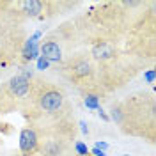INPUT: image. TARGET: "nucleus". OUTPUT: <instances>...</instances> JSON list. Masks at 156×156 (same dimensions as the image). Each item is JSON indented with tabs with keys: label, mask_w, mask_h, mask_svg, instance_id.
Wrapping results in <instances>:
<instances>
[{
	"label": "nucleus",
	"mask_w": 156,
	"mask_h": 156,
	"mask_svg": "<svg viewBox=\"0 0 156 156\" xmlns=\"http://www.w3.org/2000/svg\"><path fill=\"white\" fill-rule=\"evenodd\" d=\"M30 90L34 92V101L41 112H46V114H58L62 108H64V92L58 87L51 85V83H43L37 82V85H32L30 83Z\"/></svg>",
	"instance_id": "f257e3e1"
},
{
	"label": "nucleus",
	"mask_w": 156,
	"mask_h": 156,
	"mask_svg": "<svg viewBox=\"0 0 156 156\" xmlns=\"http://www.w3.org/2000/svg\"><path fill=\"white\" fill-rule=\"evenodd\" d=\"M20 151L23 156H34L39 151V135L34 128H23L20 131Z\"/></svg>",
	"instance_id": "f03ea898"
},
{
	"label": "nucleus",
	"mask_w": 156,
	"mask_h": 156,
	"mask_svg": "<svg viewBox=\"0 0 156 156\" xmlns=\"http://www.w3.org/2000/svg\"><path fill=\"white\" fill-rule=\"evenodd\" d=\"M4 87L7 89V92L14 99H25L30 90V80L23 75H16V76L11 78L9 82H5Z\"/></svg>",
	"instance_id": "7ed1b4c3"
},
{
	"label": "nucleus",
	"mask_w": 156,
	"mask_h": 156,
	"mask_svg": "<svg viewBox=\"0 0 156 156\" xmlns=\"http://www.w3.org/2000/svg\"><path fill=\"white\" fill-rule=\"evenodd\" d=\"M69 71H71V78L75 80H87L90 75H92V66L90 62L85 60V58H76V60H71L69 62Z\"/></svg>",
	"instance_id": "20e7f679"
},
{
	"label": "nucleus",
	"mask_w": 156,
	"mask_h": 156,
	"mask_svg": "<svg viewBox=\"0 0 156 156\" xmlns=\"http://www.w3.org/2000/svg\"><path fill=\"white\" fill-rule=\"evenodd\" d=\"M39 51L50 64L51 62L53 64L62 62V50L58 46V43H55V41H44L43 44H39Z\"/></svg>",
	"instance_id": "39448f33"
},
{
	"label": "nucleus",
	"mask_w": 156,
	"mask_h": 156,
	"mask_svg": "<svg viewBox=\"0 0 156 156\" xmlns=\"http://www.w3.org/2000/svg\"><path fill=\"white\" fill-rule=\"evenodd\" d=\"M41 36H43L41 32H36L32 37H29L25 41V44L21 48V55H23L25 62H30V60H34V58H37L41 55V51H39V41H37Z\"/></svg>",
	"instance_id": "423d86ee"
},
{
	"label": "nucleus",
	"mask_w": 156,
	"mask_h": 156,
	"mask_svg": "<svg viewBox=\"0 0 156 156\" xmlns=\"http://www.w3.org/2000/svg\"><path fill=\"white\" fill-rule=\"evenodd\" d=\"M18 5L29 16H39L43 12V9L46 7V4L44 2H39V0H25V2H20Z\"/></svg>",
	"instance_id": "0eeeda50"
},
{
	"label": "nucleus",
	"mask_w": 156,
	"mask_h": 156,
	"mask_svg": "<svg viewBox=\"0 0 156 156\" xmlns=\"http://www.w3.org/2000/svg\"><path fill=\"white\" fill-rule=\"evenodd\" d=\"M43 156H62L64 153V142L62 140H48L43 147H39Z\"/></svg>",
	"instance_id": "6e6552de"
},
{
	"label": "nucleus",
	"mask_w": 156,
	"mask_h": 156,
	"mask_svg": "<svg viewBox=\"0 0 156 156\" xmlns=\"http://www.w3.org/2000/svg\"><path fill=\"white\" fill-rule=\"evenodd\" d=\"M83 103H85V107L90 108V110H98L99 108V98L96 94H87L85 99H83Z\"/></svg>",
	"instance_id": "1a4fd4ad"
},
{
	"label": "nucleus",
	"mask_w": 156,
	"mask_h": 156,
	"mask_svg": "<svg viewBox=\"0 0 156 156\" xmlns=\"http://www.w3.org/2000/svg\"><path fill=\"white\" fill-rule=\"evenodd\" d=\"M75 151H76L78 156H89V147L83 142H76L75 144Z\"/></svg>",
	"instance_id": "9d476101"
},
{
	"label": "nucleus",
	"mask_w": 156,
	"mask_h": 156,
	"mask_svg": "<svg viewBox=\"0 0 156 156\" xmlns=\"http://www.w3.org/2000/svg\"><path fill=\"white\" fill-rule=\"evenodd\" d=\"M48 66H50L48 60L43 57V55H39V57H37V69H39V71H44V69H48Z\"/></svg>",
	"instance_id": "9b49d317"
},
{
	"label": "nucleus",
	"mask_w": 156,
	"mask_h": 156,
	"mask_svg": "<svg viewBox=\"0 0 156 156\" xmlns=\"http://www.w3.org/2000/svg\"><path fill=\"white\" fill-rule=\"evenodd\" d=\"M144 78H146L147 83H154V69H147L144 73Z\"/></svg>",
	"instance_id": "f8f14e48"
},
{
	"label": "nucleus",
	"mask_w": 156,
	"mask_h": 156,
	"mask_svg": "<svg viewBox=\"0 0 156 156\" xmlns=\"http://www.w3.org/2000/svg\"><path fill=\"white\" fill-rule=\"evenodd\" d=\"M98 114H99V117H101V119H103L105 122H108V121H110V117L107 115V112H105V110H103V108H101V107L98 108Z\"/></svg>",
	"instance_id": "ddd939ff"
},
{
	"label": "nucleus",
	"mask_w": 156,
	"mask_h": 156,
	"mask_svg": "<svg viewBox=\"0 0 156 156\" xmlns=\"http://www.w3.org/2000/svg\"><path fill=\"white\" fill-rule=\"evenodd\" d=\"M94 147H96V149H101V151H107L108 144H107V142H96V146H94Z\"/></svg>",
	"instance_id": "4468645a"
},
{
	"label": "nucleus",
	"mask_w": 156,
	"mask_h": 156,
	"mask_svg": "<svg viewBox=\"0 0 156 156\" xmlns=\"http://www.w3.org/2000/svg\"><path fill=\"white\" fill-rule=\"evenodd\" d=\"M89 153H92L94 156H107V154H105V151H101V149H96V147H92V151H89Z\"/></svg>",
	"instance_id": "2eb2a0df"
},
{
	"label": "nucleus",
	"mask_w": 156,
	"mask_h": 156,
	"mask_svg": "<svg viewBox=\"0 0 156 156\" xmlns=\"http://www.w3.org/2000/svg\"><path fill=\"white\" fill-rule=\"evenodd\" d=\"M80 126H82V133H83V135H87V133H89L87 124H85V122H80Z\"/></svg>",
	"instance_id": "dca6fc26"
},
{
	"label": "nucleus",
	"mask_w": 156,
	"mask_h": 156,
	"mask_svg": "<svg viewBox=\"0 0 156 156\" xmlns=\"http://www.w3.org/2000/svg\"><path fill=\"white\" fill-rule=\"evenodd\" d=\"M124 156H128V154H124Z\"/></svg>",
	"instance_id": "f3484780"
}]
</instances>
